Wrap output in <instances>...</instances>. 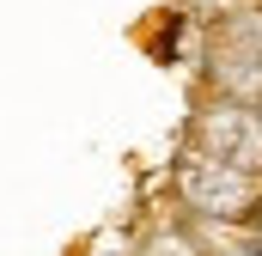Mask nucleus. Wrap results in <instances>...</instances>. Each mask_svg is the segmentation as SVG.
Segmentation results:
<instances>
[{
	"label": "nucleus",
	"instance_id": "f257e3e1",
	"mask_svg": "<svg viewBox=\"0 0 262 256\" xmlns=\"http://www.w3.org/2000/svg\"><path fill=\"white\" fill-rule=\"evenodd\" d=\"M244 226H250V232H256V238H262V195H256V201H250V207H244Z\"/></svg>",
	"mask_w": 262,
	"mask_h": 256
}]
</instances>
